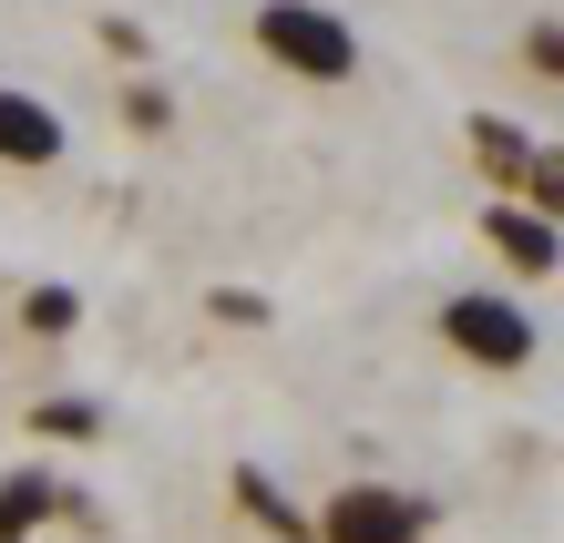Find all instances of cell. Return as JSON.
Segmentation results:
<instances>
[{"label":"cell","mask_w":564,"mask_h":543,"mask_svg":"<svg viewBox=\"0 0 564 543\" xmlns=\"http://www.w3.org/2000/svg\"><path fill=\"white\" fill-rule=\"evenodd\" d=\"M257 52H268L288 83H349L359 73V31L328 11V0H268V11H257Z\"/></svg>","instance_id":"obj_1"},{"label":"cell","mask_w":564,"mask_h":543,"mask_svg":"<svg viewBox=\"0 0 564 543\" xmlns=\"http://www.w3.org/2000/svg\"><path fill=\"white\" fill-rule=\"evenodd\" d=\"M442 338L473 369H523V359H544V328L523 318V297H442Z\"/></svg>","instance_id":"obj_2"},{"label":"cell","mask_w":564,"mask_h":543,"mask_svg":"<svg viewBox=\"0 0 564 543\" xmlns=\"http://www.w3.org/2000/svg\"><path fill=\"white\" fill-rule=\"evenodd\" d=\"M318 543H431V502L401 482H349V492H328Z\"/></svg>","instance_id":"obj_3"},{"label":"cell","mask_w":564,"mask_h":543,"mask_svg":"<svg viewBox=\"0 0 564 543\" xmlns=\"http://www.w3.org/2000/svg\"><path fill=\"white\" fill-rule=\"evenodd\" d=\"M0 164H62V113L21 83H0Z\"/></svg>","instance_id":"obj_4"},{"label":"cell","mask_w":564,"mask_h":543,"mask_svg":"<svg viewBox=\"0 0 564 543\" xmlns=\"http://www.w3.org/2000/svg\"><path fill=\"white\" fill-rule=\"evenodd\" d=\"M492 247H503L523 278H554L564 236H554V216H544V206H492Z\"/></svg>","instance_id":"obj_5"},{"label":"cell","mask_w":564,"mask_h":543,"mask_svg":"<svg viewBox=\"0 0 564 543\" xmlns=\"http://www.w3.org/2000/svg\"><path fill=\"white\" fill-rule=\"evenodd\" d=\"M52 513H62V482H52V471H11V482H0V543L42 533Z\"/></svg>","instance_id":"obj_6"},{"label":"cell","mask_w":564,"mask_h":543,"mask_svg":"<svg viewBox=\"0 0 564 543\" xmlns=\"http://www.w3.org/2000/svg\"><path fill=\"white\" fill-rule=\"evenodd\" d=\"M21 328H31V338H73V328H83V287H31V297H21Z\"/></svg>","instance_id":"obj_7"},{"label":"cell","mask_w":564,"mask_h":543,"mask_svg":"<svg viewBox=\"0 0 564 543\" xmlns=\"http://www.w3.org/2000/svg\"><path fill=\"white\" fill-rule=\"evenodd\" d=\"M237 492H247V513H257V523H278V543H297V533H308V523H297L288 502L268 492V471H237Z\"/></svg>","instance_id":"obj_8"},{"label":"cell","mask_w":564,"mask_h":543,"mask_svg":"<svg viewBox=\"0 0 564 543\" xmlns=\"http://www.w3.org/2000/svg\"><path fill=\"white\" fill-rule=\"evenodd\" d=\"M42 431H62V441H93V400H42Z\"/></svg>","instance_id":"obj_9"}]
</instances>
